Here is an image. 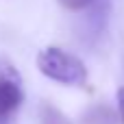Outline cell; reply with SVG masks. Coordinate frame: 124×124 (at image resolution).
<instances>
[{"label": "cell", "mask_w": 124, "mask_h": 124, "mask_svg": "<svg viewBox=\"0 0 124 124\" xmlns=\"http://www.w3.org/2000/svg\"><path fill=\"white\" fill-rule=\"evenodd\" d=\"M37 70L59 83V85H68V87H83L87 83V68L85 63L74 57L72 52L59 48V46H48L44 50H39L37 54Z\"/></svg>", "instance_id": "obj_1"}, {"label": "cell", "mask_w": 124, "mask_h": 124, "mask_svg": "<svg viewBox=\"0 0 124 124\" xmlns=\"http://www.w3.org/2000/svg\"><path fill=\"white\" fill-rule=\"evenodd\" d=\"M24 102L22 78L17 70L0 59V124H9V120L17 113Z\"/></svg>", "instance_id": "obj_2"}, {"label": "cell", "mask_w": 124, "mask_h": 124, "mask_svg": "<svg viewBox=\"0 0 124 124\" xmlns=\"http://www.w3.org/2000/svg\"><path fill=\"white\" fill-rule=\"evenodd\" d=\"M81 124H122V118L118 109L100 102V105H92L81 116Z\"/></svg>", "instance_id": "obj_3"}, {"label": "cell", "mask_w": 124, "mask_h": 124, "mask_svg": "<svg viewBox=\"0 0 124 124\" xmlns=\"http://www.w3.org/2000/svg\"><path fill=\"white\" fill-rule=\"evenodd\" d=\"M39 124H72L61 109H57L50 102H41L39 107Z\"/></svg>", "instance_id": "obj_4"}, {"label": "cell", "mask_w": 124, "mask_h": 124, "mask_svg": "<svg viewBox=\"0 0 124 124\" xmlns=\"http://www.w3.org/2000/svg\"><path fill=\"white\" fill-rule=\"evenodd\" d=\"M59 2V7H63L65 11H85V9H89L92 4H94V0H57Z\"/></svg>", "instance_id": "obj_5"}, {"label": "cell", "mask_w": 124, "mask_h": 124, "mask_svg": "<svg viewBox=\"0 0 124 124\" xmlns=\"http://www.w3.org/2000/svg\"><path fill=\"white\" fill-rule=\"evenodd\" d=\"M118 111H120V118H122V124H124V87L118 89Z\"/></svg>", "instance_id": "obj_6"}]
</instances>
